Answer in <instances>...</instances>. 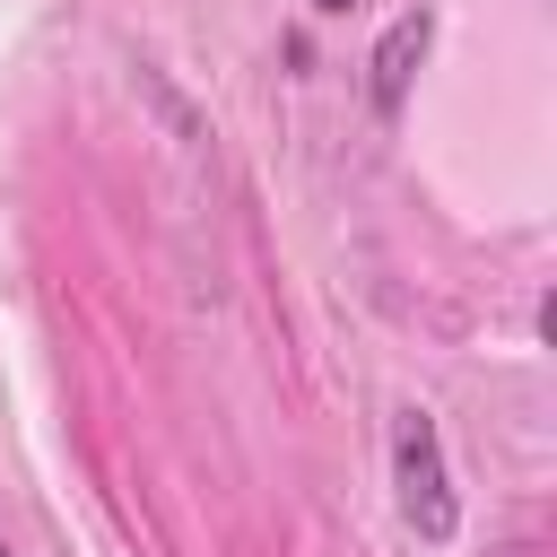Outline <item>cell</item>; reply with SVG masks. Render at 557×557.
I'll use <instances>...</instances> for the list:
<instances>
[{"instance_id":"obj_3","label":"cell","mask_w":557,"mask_h":557,"mask_svg":"<svg viewBox=\"0 0 557 557\" xmlns=\"http://www.w3.org/2000/svg\"><path fill=\"white\" fill-rule=\"evenodd\" d=\"M313 9H322V17H339V9H357V0H313Z\"/></svg>"},{"instance_id":"obj_2","label":"cell","mask_w":557,"mask_h":557,"mask_svg":"<svg viewBox=\"0 0 557 557\" xmlns=\"http://www.w3.org/2000/svg\"><path fill=\"white\" fill-rule=\"evenodd\" d=\"M426 44H435V9H400V17L383 26V44H374V61H366V96H374V113H383V122H400L409 78H418V61H426Z\"/></svg>"},{"instance_id":"obj_1","label":"cell","mask_w":557,"mask_h":557,"mask_svg":"<svg viewBox=\"0 0 557 557\" xmlns=\"http://www.w3.org/2000/svg\"><path fill=\"white\" fill-rule=\"evenodd\" d=\"M392 505H400V522L426 540V548H444L453 531H461V496H453V470H444V435H435V418L409 400V409H392Z\"/></svg>"},{"instance_id":"obj_4","label":"cell","mask_w":557,"mask_h":557,"mask_svg":"<svg viewBox=\"0 0 557 557\" xmlns=\"http://www.w3.org/2000/svg\"><path fill=\"white\" fill-rule=\"evenodd\" d=\"M0 557H17V548H9V531H0Z\"/></svg>"}]
</instances>
